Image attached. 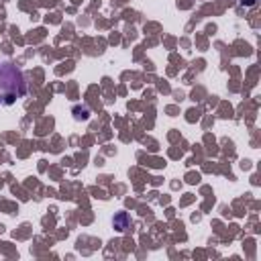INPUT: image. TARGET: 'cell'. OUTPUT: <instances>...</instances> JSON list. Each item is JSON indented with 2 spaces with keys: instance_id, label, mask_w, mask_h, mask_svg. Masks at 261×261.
Returning <instances> with one entry per match:
<instances>
[{
  "instance_id": "1",
  "label": "cell",
  "mask_w": 261,
  "mask_h": 261,
  "mask_svg": "<svg viewBox=\"0 0 261 261\" xmlns=\"http://www.w3.org/2000/svg\"><path fill=\"white\" fill-rule=\"evenodd\" d=\"M0 94L6 104H12L16 98L27 94V84L20 69L12 63H0Z\"/></svg>"
},
{
  "instance_id": "2",
  "label": "cell",
  "mask_w": 261,
  "mask_h": 261,
  "mask_svg": "<svg viewBox=\"0 0 261 261\" xmlns=\"http://www.w3.org/2000/svg\"><path fill=\"white\" fill-rule=\"evenodd\" d=\"M112 224H114V228H116V230L124 232V230L130 226V218H128V214H126V212H118V214L112 218Z\"/></svg>"
}]
</instances>
